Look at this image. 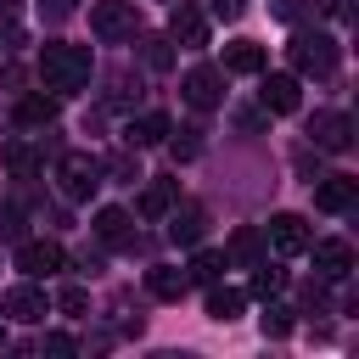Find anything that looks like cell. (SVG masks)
<instances>
[{
	"instance_id": "cell-1",
	"label": "cell",
	"mask_w": 359,
	"mask_h": 359,
	"mask_svg": "<svg viewBox=\"0 0 359 359\" xmlns=\"http://www.w3.org/2000/svg\"><path fill=\"white\" fill-rule=\"evenodd\" d=\"M39 79H45V90H56V95L84 90V84H90V50H84V45L50 39V45L39 50Z\"/></svg>"
},
{
	"instance_id": "cell-2",
	"label": "cell",
	"mask_w": 359,
	"mask_h": 359,
	"mask_svg": "<svg viewBox=\"0 0 359 359\" xmlns=\"http://www.w3.org/2000/svg\"><path fill=\"white\" fill-rule=\"evenodd\" d=\"M286 56H292V67H297V73L325 79V73L337 67V39H331V34H320V28H297V34H292V45H286Z\"/></svg>"
},
{
	"instance_id": "cell-3",
	"label": "cell",
	"mask_w": 359,
	"mask_h": 359,
	"mask_svg": "<svg viewBox=\"0 0 359 359\" xmlns=\"http://www.w3.org/2000/svg\"><path fill=\"white\" fill-rule=\"evenodd\" d=\"M56 185H62V196L84 202V196L101 185V157H90V151H62V157H56Z\"/></svg>"
},
{
	"instance_id": "cell-4",
	"label": "cell",
	"mask_w": 359,
	"mask_h": 359,
	"mask_svg": "<svg viewBox=\"0 0 359 359\" xmlns=\"http://www.w3.org/2000/svg\"><path fill=\"white\" fill-rule=\"evenodd\" d=\"M135 0H95L90 6V34L95 39H129L135 34Z\"/></svg>"
},
{
	"instance_id": "cell-5",
	"label": "cell",
	"mask_w": 359,
	"mask_h": 359,
	"mask_svg": "<svg viewBox=\"0 0 359 359\" xmlns=\"http://www.w3.org/2000/svg\"><path fill=\"white\" fill-rule=\"evenodd\" d=\"M180 95H185V107H196V112H213L219 101H224V73L219 67H191L185 79H180Z\"/></svg>"
},
{
	"instance_id": "cell-6",
	"label": "cell",
	"mask_w": 359,
	"mask_h": 359,
	"mask_svg": "<svg viewBox=\"0 0 359 359\" xmlns=\"http://www.w3.org/2000/svg\"><path fill=\"white\" fill-rule=\"evenodd\" d=\"M264 236H269V247L286 252V258H292V252H309V241H314L309 224H303V213H275V219L264 224Z\"/></svg>"
},
{
	"instance_id": "cell-7",
	"label": "cell",
	"mask_w": 359,
	"mask_h": 359,
	"mask_svg": "<svg viewBox=\"0 0 359 359\" xmlns=\"http://www.w3.org/2000/svg\"><path fill=\"white\" fill-rule=\"evenodd\" d=\"M309 135H314L320 151H348V146H353V118H348V112H314Z\"/></svg>"
},
{
	"instance_id": "cell-8",
	"label": "cell",
	"mask_w": 359,
	"mask_h": 359,
	"mask_svg": "<svg viewBox=\"0 0 359 359\" xmlns=\"http://www.w3.org/2000/svg\"><path fill=\"white\" fill-rule=\"evenodd\" d=\"M67 264L62 241H17V269L22 275H56Z\"/></svg>"
},
{
	"instance_id": "cell-9",
	"label": "cell",
	"mask_w": 359,
	"mask_h": 359,
	"mask_svg": "<svg viewBox=\"0 0 359 359\" xmlns=\"http://www.w3.org/2000/svg\"><path fill=\"white\" fill-rule=\"evenodd\" d=\"M0 314H6V320L34 325V320H45V314H50V297H45L39 286H11V292L0 297Z\"/></svg>"
},
{
	"instance_id": "cell-10",
	"label": "cell",
	"mask_w": 359,
	"mask_h": 359,
	"mask_svg": "<svg viewBox=\"0 0 359 359\" xmlns=\"http://www.w3.org/2000/svg\"><path fill=\"white\" fill-rule=\"evenodd\" d=\"M353 196H359V180H353V174H325V180L314 185V208H320V213H348Z\"/></svg>"
},
{
	"instance_id": "cell-11",
	"label": "cell",
	"mask_w": 359,
	"mask_h": 359,
	"mask_svg": "<svg viewBox=\"0 0 359 359\" xmlns=\"http://www.w3.org/2000/svg\"><path fill=\"white\" fill-rule=\"evenodd\" d=\"M168 39H180L185 50H196V45H208V17L196 11V6H174V17H168Z\"/></svg>"
},
{
	"instance_id": "cell-12",
	"label": "cell",
	"mask_w": 359,
	"mask_h": 359,
	"mask_svg": "<svg viewBox=\"0 0 359 359\" xmlns=\"http://www.w3.org/2000/svg\"><path fill=\"white\" fill-rule=\"evenodd\" d=\"M303 84H297V73H269L264 79V90H258V101H264V112H297V95Z\"/></svg>"
},
{
	"instance_id": "cell-13",
	"label": "cell",
	"mask_w": 359,
	"mask_h": 359,
	"mask_svg": "<svg viewBox=\"0 0 359 359\" xmlns=\"http://www.w3.org/2000/svg\"><path fill=\"white\" fill-rule=\"evenodd\" d=\"M174 135V118L168 112H140V118H129V129H123V140L140 151V146H163Z\"/></svg>"
},
{
	"instance_id": "cell-14",
	"label": "cell",
	"mask_w": 359,
	"mask_h": 359,
	"mask_svg": "<svg viewBox=\"0 0 359 359\" xmlns=\"http://www.w3.org/2000/svg\"><path fill=\"white\" fill-rule=\"evenodd\" d=\"M163 219H168V236H174V247H196V241H202V230H208V213H202L196 202H185V208H168Z\"/></svg>"
},
{
	"instance_id": "cell-15",
	"label": "cell",
	"mask_w": 359,
	"mask_h": 359,
	"mask_svg": "<svg viewBox=\"0 0 359 359\" xmlns=\"http://www.w3.org/2000/svg\"><path fill=\"white\" fill-rule=\"evenodd\" d=\"M0 163H6L11 180H34V174L45 168V157H39L28 140H6V146H0Z\"/></svg>"
},
{
	"instance_id": "cell-16",
	"label": "cell",
	"mask_w": 359,
	"mask_h": 359,
	"mask_svg": "<svg viewBox=\"0 0 359 359\" xmlns=\"http://www.w3.org/2000/svg\"><path fill=\"white\" fill-rule=\"evenodd\" d=\"M314 269H320L325 280H342V275L353 269V247H348V241H314Z\"/></svg>"
},
{
	"instance_id": "cell-17",
	"label": "cell",
	"mask_w": 359,
	"mask_h": 359,
	"mask_svg": "<svg viewBox=\"0 0 359 359\" xmlns=\"http://www.w3.org/2000/svg\"><path fill=\"white\" fill-rule=\"evenodd\" d=\"M174 196H180V180H151V185L140 191L135 213H140V219H163V213L174 208Z\"/></svg>"
},
{
	"instance_id": "cell-18",
	"label": "cell",
	"mask_w": 359,
	"mask_h": 359,
	"mask_svg": "<svg viewBox=\"0 0 359 359\" xmlns=\"http://www.w3.org/2000/svg\"><path fill=\"white\" fill-rule=\"evenodd\" d=\"M185 286H191V275H185V269H168V264L146 269V292H151V297H163V303L185 297Z\"/></svg>"
},
{
	"instance_id": "cell-19",
	"label": "cell",
	"mask_w": 359,
	"mask_h": 359,
	"mask_svg": "<svg viewBox=\"0 0 359 359\" xmlns=\"http://www.w3.org/2000/svg\"><path fill=\"white\" fill-rule=\"evenodd\" d=\"M247 309V292H236V286H208V320H219V325H230L236 314Z\"/></svg>"
},
{
	"instance_id": "cell-20",
	"label": "cell",
	"mask_w": 359,
	"mask_h": 359,
	"mask_svg": "<svg viewBox=\"0 0 359 359\" xmlns=\"http://www.w3.org/2000/svg\"><path fill=\"white\" fill-rule=\"evenodd\" d=\"M224 73H264V45H252V39L224 45Z\"/></svg>"
},
{
	"instance_id": "cell-21",
	"label": "cell",
	"mask_w": 359,
	"mask_h": 359,
	"mask_svg": "<svg viewBox=\"0 0 359 359\" xmlns=\"http://www.w3.org/2000/svg\"><path fill=\"white\" fill-rule=\"evenodd\" d=\"M22 129H45L50 118H56V95H22L17 101V112H11Z\"/></svg>"
},
{
	"instance_id": "cell-22",
	"label": "cell",
	"mask_w": 359,
	"mask_h": 359,
	"mask_svg": "<svg viewBox=\"0 0 359 359\" xmlns=\"http://www.w3.org/2000/svg\"><path fill=\"white\" fill-rule=\"evenodd\" d=\"M224 258H230V264H247V269H252V264L264 258V236H258L252 224H241V230L230 236V247H224Z\"/></svg>"
},
{
	"instance_id": "cell-23",
	"label": "cell",
	"mask_w": 359,
	"mask_h": 359,
	"mask_svg": "<svg viewBox=\"0 0 359 359\" xmlns=\"http://www.w3.org/2000/svg\"><path fill=\"white\" fill-rule=\"evenodd\" d=\"M95 236H101L107 247L129 241V213H123V208H101V213H95Z\"/></svg>"
},
{
	"instance_id": "cell-24",
	"label": "cell",
	"mask_w": 359,
	"mask_h": 359,
	"mask_svg": "<svg viewBox=\"0 0 359 359\" xmlns=\"http://www.w3.org/2000/svg\"><path fill=\"white\" fill-rule=\"evenodd\" d=\"M224 269H230V258H224V252H196V258H191V269H185V275H191V280H196V286H213V280H219V275H224Z\"/></svg>"
},
{
	"instance_id": "cell-25",
	"label": "cell",
	"mask_w": 359,
	"mask_h": 359,
	"mask_svg": "<svg viewBox=\"0 0 359 359\" xmlns=\"http://www.w3.org/2000/svg\"><path fill=\"white\" fill-rule=\"evenodd\" d=\"M252 269H258V275H252V297H275V292L286 286V269H269L264 258H258Z\"/></svg>"
},
{
	"instance_id": "cell-26",
	"label": "cell",
	"mask_w": 359,
	"mask_h": 359,
	"mask_svg": "<svg viewBox=\"0 0 359 359\" xmlns=\"http://www.w3.org/2000/svg\"><path fill=\"white\" fill-rule=\"evenodd\" d=\"M269 17H280V22H303V17H314V0H269Z\"/></svg>"
},
{
	"instance_id": "cell-27",
	"label": "cell",
	"mask_w": 359,
	"mask_h": 359,
	"mask_svg": "<svg viewBox=\"0 0 359 359\" xmlns=\"http://www.w3.org/2000/svg\"><path fill=\"white\" fill-rule=\"evenodd\" d=\"M264 303H269V297H264ZM286 331H292V309L269 303V309H264V337H286Z\"/></svg>"
},
{
	"instance_id": "cell-28",
	"label": "cell",
	"mask_w": 359,
	"mask_h": 359,
	"mask_svg": "<svg viewBox=\"0 0 359 359\" xmlns=\"http://www.w3.org/2000/svg\"><path fill=\"white\" fill-rule=\"evenodd\" d=\"M56 309H62V314H84V309H90V292H84V286H62V292H56Z\"/></svg>"
},
{
	"instance_id": "cell-29",
	"label": "cell",
	"mask_w": 359,
	"mask_h": 359,
	"mask_svg": "<svg viewBox=\"0 0 359 359\" xmlns=\"http://www.w3.org/2000/svg\"><path fill=\"white\" fill-rule=\"evenodd\" d=\"M0 241H22V208H0Z\"/></svg>"
},
{
	"instance_id": "cell-30",
	"label": "cell",
	"mask_w": 359,
	"mask_h": 359,
	"mask_svg": "<svg viewBox=\"0 0 359 359\" xmlns=\"http://www.w3.org/2000/svg\"><path fill=\"white\" fill-rule=\"evenodd\" d=\"M168 62H174V50H168V39H146V67H157V73H163Z\"/></svg>"
},
{
	"instance_id": "cell-31",
	"label": "cell",
	"mask_w": 359,
	"mask_h": 359,
	"mask_svg": "<svg viewBox=\"0 0 359 359\" xmlns=\"http://www.w3.org/2000/svg\"><path fill=\"white\" fill-rule=\"evenodd\" d=\"M213 6V17H224V22H236L241 11H247V0H208Z\"/></svg>"
},
{
	"instance_id": "cell-32",
	"label": "cell",
	"mask_w": 359,
	"mask_h": 359,
	"mask_svg": "<svg viewBox=\"0 0 359 359\" xmlns=\"http://www.w3.org/2000/svg\"><path fill=\"white\" fill-rule=\"evenodd\" d=\"M73 348H79V342H73V337H62V331H50V337H45V353H73Z\"/></svg>"
},
{
	"instance_id": "cell-33",
	"label": "cell",
	"mask_w": 359,
	"mask_h": 359,
	"mask_svg": "<svg viewBox=\"0 0 359 359\" xmlns=\"http://www.w3.org/2000/svg\"><path fill=\"white\" fill-rule=\"evenodd\" d=\"M0 348H6V320H0Z\"/></svg>"
}]
</instances>
